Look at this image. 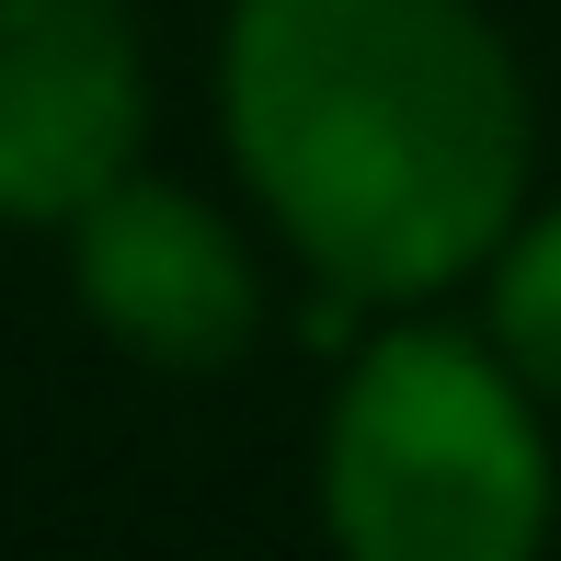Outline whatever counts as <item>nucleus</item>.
Listing matches in <instances>:
<instances>
[{
    "label": "nucleus",
    "instance_id": "obj_1",
    "mask_svg": "<svg viewBox=\"0 0 561 561\" xmlns=\"http://www.w3.org/2000/svg\"><path fill=\"white\" fill-rule=\"evenodd\" d=\"M218 126L310 287L424 310L527 218L539 104L481 0H229Z\"/></svg>",
    "mask_w": 561,
    "mask_h": 561
},
{
    "label": "nucleus",
    "instance_id": "obj_4",
    "mask_svg": "<svg viewBox=\"0 0 561 561\" xmlns=\"http://www.w3.org/2000/svg\"><path fill=\"white\" fill-rule=\"evenodd\" d=\"M149 149V46L126 0H0V229H69Z\"/></svg>",
    "mask_w": 561,
    "mask_h": 561
},
{
    "label": "nucleus",
    "instance_id": "obj_2",
    "mask_svg": "<svg viewBox=\"0 0 561 561\" xmlns=\"http://www.w3.org/2000/svg\"><path fill=\"white\" fill-rule=\"evenodd\" d=\"M550 424L481 333L401 321L355 344L321 413V539L333 561H550Z\"/></svg>",
    "mask_w": 561,
    "mask_h": 561
},
{
    "label": "nucleus",
    "instance_id": "obj_5",
    "mask_svg": "<svg viewBox=\"0 0 561 561\" xmlns=\"http://www.w3.org/2000/svg\"><path fill=\"white\" fill-rule=\"evenodd\" d=\"M481 344L516 367L539 413H561V207H527L516 241L481 264Z\"/></svg>",
    "mask_w": 561,
    "mask_h": 561
},
{
    "label": "nucleus",
    "instance_id": "obj_3",
    "mask_svg": "<svg viewBox=\"0 0 561 561\" xmlns=\"http://www.w3.org/2000/svg\"><path fill=\"white\" fill-rule=\"evenodd\" d=\"M69 287H81L92 333L161 378H229L264 344V264H252L241 218L149 161L69 218Z\"/></svg>",
    "mask_w": 561,
    "mask_h": 561
}]
</instances>
